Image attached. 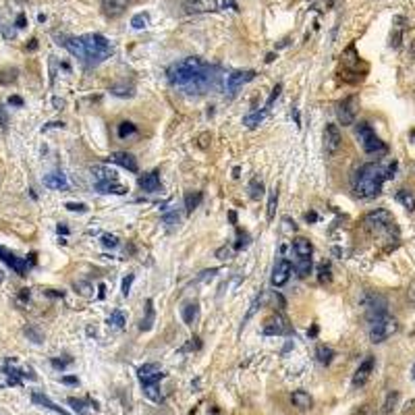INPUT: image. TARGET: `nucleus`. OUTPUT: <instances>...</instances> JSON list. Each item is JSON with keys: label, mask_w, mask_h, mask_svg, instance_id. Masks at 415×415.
Wrapping results in <instances>:
<instances>
[{"label": "nucleus", "mask_w": 415, "mask_h": 415, "mask_svg": "<svg viewBox=\"0 0 415 415\" xmlns=\"http://www.w3.org/2000/svg\"><path fill=\"white\" fill-rule=\"evenodd\" d=\"M108 324H110L112 328L121 330L122 326H125V313H122L121 310H114V311L110 313V318H108Z\"/></svg>", "instance_id": "obj_38"}, {"label": "nucleus", "mask_w": 415, "mask_h": 415, "mask_svg": "<svg viewBox=\"0 0 415 415\" xmlns=\"http://www.w3.org/2000/svg\"><path fill=\"white\" fill-rule=\"evenodd\" d=\"M79 42H81V50H83L81 60H86V63H91V65H94V63H102V60L108 58L110 52H112L110 42L106 40L104 35H100V34L81 35Z\"/></svg>", "instance_id": "obj_3"}, {"label": "nucleus", "mask_w": 415, "mask_h": 415, "mask_svg": "<svg viewBox=\"0 0 415 415\" xmlns=\"http://www.w3.org/2000/svg\"><path fill=\"white\" fill-rule=\"evenodd\" d=\"M69 363H71V359H52V365H54L56 370H63V367H67Z\"/></svg>", "instance_id": "obj_50"}, {"label": "nucleus", "mask_w": 415, "mask_h": 415, "mask_svg": "<svg viewBox=\"0 0 415 415\" xmlns=\"http://www.w3.org/2000/svg\"><path fill=\"white\" fill-rule=\"evenodd\" d=\"M249 197L251 199H259L264 195V183L259 181V176H253V179L249 181Z\"/></svg>", "instance_id": "obj_31"}, {"label": "nucleus", "mask_w": 415, "mask_h": 415, "mask_svg": "<svg viewBox=\"0 0 415 415\" xmlns=\"http://www.w3.org/2000/svg\"><path fill=\"white\" fill-rule=\"evenodd\" d=\"M37 48V40H29V46H27V50H35Z\"/></svg>", "instance_id": "obj_58"}, {"label": "nucleus", "mask_w": 415, "mask_h": 415, "mask_svg": "<svg viewBox=\"0 0 415 415\" xmlns=\"http://www.w3.org/2000/svg\"><path fill=\"white\" fill-rule=\"evenodd\" d=\"M293 249L299 258H311V243L310 239H305V237H297V239H293Z\"/></svg>", "instance_id": "obj_21"}, {"label": "nucleus", "mask_w": 415, "mask_h": 415, "mask_svg": "<svg viewBox=\"0 0 415 415\" xmlns=\"http://www.w3.org/2000/svg\"><path fill=\"white\" fill-rule=\"evenodd\" d=\"M264 117H266V110H262V112H259V110H258V112H251V114H247V117L243 119V125L247 127V129H256L259 122L264 121Z\"/></svg>", "instance_id": "obj_33"}, {"label": "nucleus", "mask_w": 415, "mask_h": 415, "mask_svg": "<svg viewBox=\"0 0 415 415\" xmlns=\"http://www.w3.org/2000/svg\"><path fill=\"white\" fill-rule=\"evenodd\" d=\"M152 324H154V303H152V299H148V303H145V318L141 320L139 328L141 330H150Z\"/></svg>", "instance_id": "obj_34"}, {"label": "nucleus", "mask_w": 415, "mask_h": 415, "mask_svg": "<svg viewBox=\"0 0 415 415\" xmlns=\"http://www.w3.org/2000/svg\"><path fill=\"white\" fill-rule=\"evenodd\" d=\"M256 79V71H235L226 77V91L228 98H235L237 91H239L245 83H249Z\"/></svg>", "instance_id": "obj_9"}, {"label": "nucleus", "mask_w": 415, "mask_h": 415, "mask_svg": "<svg viewBox=\"0 0 415 415\" xmlns=\"http://www.w3.org/2000/svg\"><path fill=\"white\" fill-rule=\"evenodd\" d=\"M131 25L135 29H145V27L150 25V15L148 13H137L135 17L131 19Z\"/></svg>", "instance_id": "obj_39"}, {"label": "nucleus", "mask_w": 415, "mask_h": 415, "mask_svg": "<svg viewBox=\"0 0 415 415\" xmlns=\"http://www.w3.org/2000/svg\"><path fill=\"white\" fill-rule=\"evenodd\" d=\"M357 110H359V98L357 96L345 98L343 102H339V106H336V117H339V122L343 127L353 125V122H355V117H357Z\"/></svg>", "instance_id": "obj_6"}, {"label": "nucleus", "mask_w": 415, "mask_h": 415, "mask_svg": "<svg viewBox=\"0 0 415 415\" xmlns=\"http://www.w3.org/2000/svg\"><path fill=\"white\" fill-rule=\"evenodd\" d=\"M293 328H291L289 320L284 313H274L264 322V334L268 336H282V334H291Z\"/></svg>", "instance_id": "obj_8"}, {"label": "nucleus", "mask_w": 415, "mask_h": 415, "mask_svg": "<svg viewBox=\"0 0 415 415\" xmlns=\"http://www.w3.org/2000/svg\"><path fill=\"white\" fill-rule=\"evenodd\" d=\"M25 334H27V336H29V339H32L34 343H42V339H44L40 330H35L34 326H27V328H25Z\"/></svg>", "instance_id": "obj_43"}, {"label": "nucleus", "mask_w": 415, "mask_h": 415, "mask_svg": "<svg viewBox=\"0 0 415 415\" xmlns=\"http://www.w3.org/2000/svg\"><path fill=\"white\" fill-rule=\"evenodd\" d=\"M117 133H119L121 139H127V137H131V135H135V133H137V127L133 125L131 121H122V122H119Z\"/></svg>", "instance_id": "obj_32"}, {"label": "nucleus", "mask_w": 415, "mask_h": 415, "mask_svg": "<svg viewBox=\"0 0 415 415\" xmlns=\"http://www.w3.org/2000/svg\"><path fill=\"white\" fill-rule=\"evenodd\" d=\"M316 359L320 361L322 365H330V363H332V359H334V351L330 349V347H326V345H318Z\"/></svg>", "instance_id": "obj_27"}, {"label": "nucleus", "mask_w": 415, "mask_h": 415, "mask_svg": "<svg viewBox=\"0 0 415 415\" xmlns=\"http://www.w3.org/2000/svg\"><path fill=\"white\" fill-rule=\"evenodd\" d=\"M411 380L415 382V363H413V367H411Z\"/></svg>", "instance_id": "obj_60"}, {"label": "nucleus", "mask_w": 415, "mask_h": 415, "mask_svg": "<svg viewBox=\"0 0 415 415\" xmlns=\"http://www.w3.org/2000/svg\"><path fill=\"white\" fill-rule=\"evenodd\" d=\"M129 4V0H102V9H104V15L106 17H121L122 13H125Z\"/></svg>", "instance_id": "obj_17"}, {"label": "nucleus", "mask_w": 415, "mask_h": 415, "mask_svg": "<svg viewBox=\"0 0 415 415\" xmlns=\"http://www.w3.org/2000/svg\"><path fill=\"white\" fill-rule=\"evenodd\" d=\"M259 303H262V297H256V301L251 303L249 311H247V316H245V320H243V326H245V322H247V320H249L251 316H253V313H256V310H258V307H259Z\"/></svg>", "instance_id": "obj_46"}, {"label": "nucleus", "mask_w": 415, "mask_h": 415, "mask_svg": "<svg viewBox=\"0 0 415 415\" xmlns=\"http://www.w3.org/2000/svg\"><path fill=\"white\" fill-rule=\"evenodd\" d=\"M295 270L299 278H307L311 272V258H299V262L295 264Z\"/></svg>", "instance_id": "obj_30"}, {"label": "nucleus", "mask_w": 415, "mask_h": 415, "mask_svg": "<svg viewBox=\"0 0 415 415\" xmlns=\"http://www.w3.org/2000/svg\"><path fill=\"white\" fill-rule=\"evenodd\" d=\"M397 330H398V322L386 311V313H382V316H376L370 320V330H367V334H370L372 343L378 345V343L388 341Z\"/></svg>", "instance_id": "obj_4"}, {"label": "nucleus", "mask_w": 415, "mask_h": 415, "mask_svg": "<svg viewBox=\"0 0 415 415\" xmlns=\"http://www.w3.org/2000/svg\"><path fill=\"white\" fill-rule=\"evenodd\" d=\"M216 258H218V259H222V262H226V259L233 258V249L226 247V245H222V247H218V249H216Z\"/></svg>", "instance_id": "obj_40"}, {"label": "nucleus", "mask_w": 415, "mask_h": 415, "mask_svg": "<svg viewBox=\"0 0 415 415\" xmlns=\"http://www.w3.org/2000/svg\"><path fill=\"white\" fill-rule=\"evenodd\" d=\"M102 245H104V247L114 249V247H119V239L114 235H104L102 237Z\"/></svg>", "instance_id": "obj_44"}, {"label": "nucleus", "mask_w": 415, "mask_h": 415, "mask_svg": "<svg viewBox=\"0 0 415 415\" xmlns=\"http://www.w3.org/2000/svg\"><path fill=\"white\" fill-rule=\"evenodd\" d=\"M69 405H73V409H75V411L83 413V403H81V401H77V398H73V397H71V398H69Z\"/></svg>", "instance_id": "obj_51"}, {"label": "nucleus", "mask_w": 415, "mask_h": 415, "mask_svg": "<svg viewBox=\"0 0 415 415\" xmlns=\"http://www.w3.org/2000/svg\"><path fill=\"white\" fill-rule=\"evenodd\" d=\"M291 274H293V264L289 262V259H280L278 264L274 266V272H272V284L274 287H282V284H287Z\"/></svg>", "instance_id": "obj_14"}, {"label": "nucleus", "mask_w": 415, "mask_h": 415, "mask_svg": "<svg viewBox=\"0 0 415 415\" xmlns=\"http://www.w3.org/2000/svg\"><path fill=\"white\" fill-rule=\"evenodd\" d=\"M384 181H386V171L380 164H376V162L363 164L353 174V181H351L353 193L359 199H374L382 193Z\"/></svg>", "instance_id": "obj_2"}, {"label": "nucleus", "mask_w": 415, "mask_h": 415, "mask_svg": "<svg viewBox=\"0 0 415 415\" xmlns=\"http://www.w3.org/2000/svg\"><path fill=\"white\" fill-rule=\"evenodd\" d=\"M395 173H397V162H393V164L388 166V171H386V179H393Z\"/></svg>", "instance_id": "obj_54"}, {"label": "nucleus", "mask_w": 415, "mask_h": 415, "mask_svg": "<svg viewBox=\"0 0 415 415\" xmlns=\"http://www.w3.org/2000/svg\"><path fill=\"white\" fill-rule=\"evenodd\" d=\"M32 401H34V403H37V405H42V407H46V409H52V411H56V413H60V415H69L65 409H60L58 405H54V403H52V401H50V398L46 397V395L34 393V395H32Z\"/></svg>", "instance_id": "obj_26"}, {"label": "nucleus", "mask_w": 415, "mask_h": 415, "mask_svg": "<svg viewBox=\"0 0 415 415\" xmlns=\"http://www.w3.org/2000/svg\"><path fill=\"white\" fill-rule=\"evenodd\" d=\"M374 365H376V359L372 355H367L363 361L359 363V367L355 370V374H353V388H359V386H363V384L370 380V376L374 372Z\"/></svg>", "instance_id": "obj_13"}, {"label": "nucleus", "mask_w": 415, "mask_h": 415, "mask_svg": "<svg viewBox=\"0 0 415 415\" xmlns=\"http://www.w3.org/2000/svg\"><path fill=\"white\" fill-rule=\"evenodd\" d=\"M0 262H4L6 266L11 268V270H15L19 276H25L27 268H29V262H27V259L17 258L13 251H9L6 247H2V245H0Z\"/></svg>", "instance_id": "obj_11"}, {"label": "nucleus", "mask_w": 415, "mask_h": 415, "mask_svg": "<svg viewBox=\"0 0 415 415\" xmlns=\"http://www.w3.org/2000/svg\"><path fill=\"white\" fill-rule=\"evenodd\" d=\"M162 220L166 222V225L174 226V225H179V214H176V212H173V214H164V216H162Z\"/></svg>", "instance_id": "obj_48"}, {"label": "nucleus", "mask_w": 415, "mask_h": 415, "mask_svg": "<svg viewBox=\"0 0 415 415\" xmlns=\"http://www.w3.org/2000/svg\"><path fill=\"white\" fill-rule=\"evenodd\" d=\"M397 398H398V395L397 393H388V397H386V403H384V413H390L395 409V403H397Z\"/></svg>", "instance_id": "obj_42"}, {"label": "nucleus", "mask_w": 415, "mask_h": 415, "mask_svg": "<svg viewBox=\"0 0 415 415\" xmlns=\"http://www.w3.org/2000/svg\"><path fill=\"white\" fill-rule=\"evenodd\" d=\"M324 148H326V154H330V156H334L343 148V133H341L339 125H334V122H330L324 129Z\"/></svg>", "instance_id": "obj_10"}, {"label": "nucleus", "mask_w": 415, "mask_h": 415, "mask_svg": "<svg viewBox=\"0 0 415 415\" xmlns=\"http://www.w3.org/2000/svg\"><path fill=\"white\" fill-rule=\"evenodd\" d=\"M94 173V179L96 183H108V181H117V173L112 168H106V166H94L91 168Z\"/></svg>", "instance_id": "obj_25"}, {"label": "nucleus", "mask_w": 415, "mask_h": 415, "mask_svg": "<svg viewBox=\"0 0 415 415\" xmlns=\"http://www.w3.org/2000/svg\"><path fill=\"white\" fill-rule=\"evenodd\" d=\"M276 206H278V189L274 187V189L270 191V197H268V206H266V218H268V220H274Z\"/></svg>", "instance_id": "obj_29"}, {"label": "nucleus", "mask_w": 415, "mask_h": 415, "mask_svg": "<svg viewBox=\"0 0 415 415\" xmlns=\"http://www.w3.org/2000/svg\"><path fill=\"white\" fill-rule=\"evenodd\" d=\"M9 104H11V106H23V98H19V96H11V98H9Z\"/></svg>", "instance_id": "obj_53"}, {"label": "nucleus", "mask_w": 415, "mask_h": 415, "mask_svg": "<svg viewBox=\"0 0 415 415\" xmlns=\"http://www.w3.org/2000/svg\"><path fill=\"white\" fill-rule=\"evenodd\" d=\"M202 199H204V193L202 191H189V193L185 195V208H187V212L191 214L195 210V208L202 204Z\"/></svg>", "instance_id": "obj_28"}, {"label": "nucleus", "mask_w": 415, "mask_h": 415, "mask_svg": "<svg viewBox=\"0 0 415 415\" xmlns=\"http://www.w3.org/2000/svg\"><path fill=\"white\" fill-rule=\"evenodd\" d=\"M139 187L143 191H148V193H156V191H160V176L156 171H152V173H145L139 176Z\"/></svg>", "instance_id": "obj_19"}, {"label": "nucleus", "mask_w": 415, "mask_h": 415, "mask_svg": "<svg viewBox=\"0 0 415 415\" xmlns=\"http://www.w3.org/2000/svg\"><path fill=\"white\" fill-rule=\"evenodd\" d=\"M187 15H197V13H210L216 11V0H187L183 4Z\"/></svg>", "instance_id": "obj_16"}, {"label": "nucleus", "mask_w": 415, "mask_h": 415, "mask_svg": "<svg viewBox=\"0 0 415 415\" xmlns=\"http://www.w3.org/2000/svg\"><path fill=\"white\" fill-rule=\"evenodd\" d=\"M133 280H135V276H133V274H129L127 278L122 280V295H125V297L129 295V291H131V282H133Z\"/></svg>", "instance_id": "obj_49"}, {"label": "nucleus", "mask_w": 415, "mask_h": 415, "mask_svg": "<svg viewBox=\"0 0 415 415\" xmlns=\"http://www.w3.org/2000/svg\"><path fill=\"white\" fill-rule=\"evenodd\" d=\"M280 91H282V86H280V83H278V86H276V87L272 89V94H270V98H268V102H266V108H264L266 112H268V110L272 108V104L276 102V98L280 96Z\"/></svg>", "instance_id": "obj_41"}, {"label": "nucleus", "mask_w": 415, "mask_h": 415, "mask_svg": "<svg viewBox=\"0 0 415 415\" xmlns=\"http://www.w3.org/2000/svg\"><path fill=\"white\" fill-rule=\"evenodd\" d=\"M63 382H65V384H77V378H73V376H65Z\"/></svg>", "instance_id": "obj_57"}, {"label": "nucleus", "mask_w": 415, "mask_h": 415, "mask_svg": "<svg viewBox=\"0 0 415 415\" xmlns=\"http://www.w3.org/2000/svg\"><path fill=\"white\" fill-rule=\"evenodd\" d=\"M58 233H63V235H67V233H69V228H67V226H58Z\"/></svg>", "instance_id": "obj_59"}, {"label": "nucleus", "mask_w": 415, "mask_h": 415, "mask_svg": "<svg viewBox=\"0 0 415 415\" xmlns=\"http://www.w3.org/2000/svg\"><path fill=\"white\" fill-rule=\"evenodd\" d=\"M183 322H185L187 326H193L197 318H199V305L193 301V303H185V307H183Z\"/></svg>", "instance_id": "obj_24"}, {"label": "nucleus", "mask_w": 415, "mask_h": 415, "mask_svg": "<svg viewBox=\"0 0 415 415\" xmlns=\"http://www.w3.org/2000/svg\"><path fill=\"white\" fill-rule=\"evenodd\" d=\"M291 401H293V405L297 407V409H310V407L313 405V398L305 393V390H295L293 395H291Z\"/></svg>", "instance_id": "obj_23"}, {"label": "nucleus", "mask_w": 415, "mask_h": 415, "mask_svg": "<svg viewBox=\"0 0 415 415\" xmlns=\"http://www.w3.org/2000/svg\"><path fill=\"white\" fill-rule=\"evenodd\" d=\"M143 393H145V397H148V398H152L154 403H162L164 401L162 393L158 390V384H148V386H143Z\"/></svg>", "instance_id": "obj_36"}, {"label": "nucleus", "mask_w": 415, "mask_h": 415, "mask_svg": "<svg viewBox=\"0 0 415 415\" xmlns=\"http://www.w3.org/2000/svg\"><path fill=\"white\" fill-rule=\"evenodd\" d=\"M137 378H139L141 386H148V384H158L164 378V372L160 370V365H156V363H145L137 370Z\"/></svg>", "instance_id": "obj_12"}, {"label": "nucleus", "mask_w": 415, "mask_h": 415, "mask_svg": "<svg viewBox=\"0 0 415 415\" xmlns=\"http://www.w3.org/2000/svg\"><path fill=\"white\" fill-rule=\"evenodd\" d=\"M395 197H397V202L401 204L407 212H415V195L411 193L409 189H398Z\"/></svg>", "instance_id": "obj_22"}, {"label": "nucleus", "mask_w": 415, "mask_h": 415, "mask_svg": "<svg viewBox=\"0 0 415 415\" xmlns=\"http://www.w3.org/2000/svg\"><path fill=\"white\" fill-rule=\"evenodd\" d=\"M25 23H27L25 15H19V17H17V27H19V29H23V27H25Z\"/></svg>", "instance_id": "obj_55"}, {"label": "nucleus", "mask_w": 415, "mask_h": 415, "mask_svg": "<svg viewBox=\"0 0 415 415\" xmlns=\"http://www.w3.org/2000/svg\"><path fill=\"white\" fill-rule=\"evenodd\" d=\"M44 185L48 187V189H56V191H65L69 189V181H67V174L65 173H50V174H46L44 176Z\"/></svg>", "instance_id": "obj_18"}, {"label": "nucleus", "mask_w": 415, "mask_h": 415, "mask_svg": "<svg viewBox=\"0 0 415 415\" xmlns=\"http://www.w3.org/2000/svg\"><path fill=\"white\" fill-rule=\"evenodd\" d=\"M73 289H75L81 297H86V299L94 297V287H91L89 282H86V280H77V282H73Z\"/></svg>", "instance_id": "obj_35"}, {"label": "nucleus", "mask_w": 415, "mask_h": 415, "mask_svg": "<svg viewBox=\"0 0 415 415\" xmlns=\"http://www.w3.org/2000/svg\"><path fill=\"white\" fill-rule=\"evenodd\" d=\"M363 225L365 228H370V230H386L395 225V220H393V214H390L388 210H384V208H380V210H374L370 212L367 216L363 218Z\"/></svg>", "instance_id": "obj_7"}, {"label": "nucleus", "mask_w": 415, "mask_h": 415, "mask_svg": "<svg viewBox=\"0 0 415 415\" xmlns=\"http://www.w3.org/2000/svg\"><path fill=\"white\" fill-rule=\"evenodd\" d=\"M96 191H100V193H106V195H125L127 193V187L119 185L117 181H108V183H96Z\"/></svg>", "instance_id": "obj_20"}, {"label": "nucleus", "mask_w": 415, "mask_h": 415, "mask_svg": "<svg viewBox=\"0 0 415 415\" xmlns=\"http://www.w3.org/2000/svg\"><path fill=\"white\" fill-rule=\"evenodd\" d=\"M166 77L173 86L185 89L187 94H204L206 89L218 87V75L214 73V67H210L199 56H187L173 63L168 67Z\"/></svg>", "instance_id": "obj_1"}, {"label": "nucleus", "mask_w": 415, "mask_h": 415, "mask_svg": "<svg viewBox=\"0 0 415 415\" xmlns=\"http://www.w3.org/2000/svg\"><path fill=\"white\" fill-rule=\"evenodd\" d=\"M65 208H67V210H71V212H87V206H86V204H75V202H69Z\"/></svg>", "instance_id": "obj_47"}, {"label": "nucleus", "mask_w": 415, "mask_h": 415, "mask_svg": "<svg viewBox=\"0 0 415 415\" xmlns=\"http://www.w3.org/2000/svg\"><path fill=\"white\" fill-rule=\"evenodd\" d=\"M237 237H239V241H237V245H235L237 249H241V247H245V245L249 243V237H247V233H245V230L239 228V230H237Z\"/></svg>", "instance_id": "obj_45"}, {"label": "nucleus", "mask_w": 415, "mask_h": 415, "mask_svg": "<svg viewBox=\"0 0 415 415\" xmlns=\"http://www.w3.org/2000/svg\"><path fill=\"white\" fill-rule=\"evenodd\" d=\"M318 280L322 282V284H326V282H330L332 280V268H330V264H320L318 266Z\"/></svg>", "instance_id": "obj_37"}, {"label": "nucleus", "mask_w": 415, "mask_h": 415, "mask_svg": "<svg viewBox=\"0 0 415 415\" xmlns=\"http://www.w3.org/2000/svg\"><path fill=\"white\" fill-rule=\"evenodd\" d=\"M110 162H114L117 166H121V168H125V171H129V173H137V160H135V156L133 154H129V152H114V154H110Z\"/></svg>", "instance_id": "obj_15"}, {"label": "nucleus", "mask_w": 415, "mask_h": 415, "mask_svg": "<svg viewBox=\"0 0 415 415\" xmlns=\"http://www.w3.org/2000/svg\"><path fill=\"white\" fill-rule=\"evenodd\" d=\"M355 135H357V139H359L365 154H384L386 152V143L376 135V131L372 129L370 122H365V121L359 122L357 129H355Z\"/></svg>", "instance_id": "obj_5"}, {"label": "nucleus", "mask_w": 415, "mask_h": 415, "mask_svg": "<svg viewBox=\"0 0 415 415\" xmlns=\"http://www.w3.org/2000/svg\"><path fill=\"white\" fill-rule=\"evenodd\" d=\"M0 125H2V129H6V125H9V119H6V112L2 106H0Z\"/></svg>", "instance_id": "obj_52"}, {"label": "nucleus", "mask_w": 415, "mask_h": 415, "mask_svg": "<svg viewBox=\"0 0 415 415\" xmlns=\"http://www.w3.org/2000/svg\"><path fill=\"white\" fill-rule=\"evenodd\" d=\"M305 220H307V222H313V220H318V216H316L313 212H307V214H305Z\"/></svg>", "instance_id": "obj_56"}]
</instances>
